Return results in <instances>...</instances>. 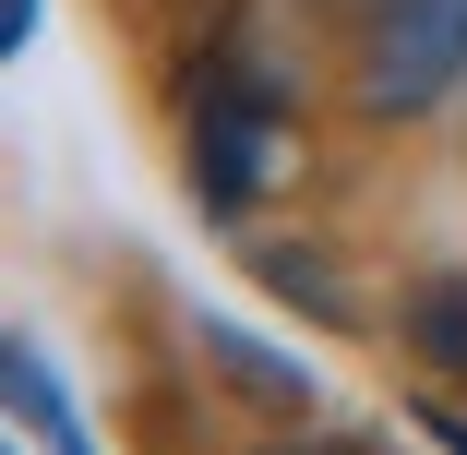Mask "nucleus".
<instances>
[{"instance_id":"1","label":"nucleus","mask_w":467,"mask_h":455,"mask_svg":"<svg viewBox=\"0 0 467 455\" xmlns=\"http://www.w3.org/2000/svg\"><path fill=\"white\" fill-rule=\"evenodd\" d=\"M275 132H288V97H275L252 60H216L204 97H192V204L204 216H240L275 180Z\"/></svg>"},{"instance_id":"2","label":"nucleus","mask_w":467,"mask_h":455,"mask_svg":"<svg viewBox=\"0 0 467 455\" xmlns=\"http://www.w3.org/2000/svg\"><path fill=\"white\" fill-rule=\"evenodd\" d=\"M467 84V0H384L359 36V109L371 120H420Z\"/></svg>"},{"instance_id":"3","label":"nucleus","mask_w":467,"mask_h":455,"mask_svg":"<svg viewBox=\"0 0 467 455\" xmlns=\"http://www.w3.org/2000/svg\"><path fill=\"white\" fill-rule=\"evenodd\" d=\"M0 419H13V431H36L48 455H84V419H72V396L48 384L36 336H13V324H0Z\"/></svg>"},{"instance_id":"4","label":"nucleus","mask_w":467,"mask_h":455,"mask_svg":"<svg viewBox=\"0 0 467 455\" xmlns=\"http://www.w3.org/2000/svg\"><path fill=\"white\" fill-rule=\"evenodd\" d=\"M204 359H216L240 396H264V408H312V372H300V359H275L264 336H240V324H204Z\"/></svg>"},{"instance_id":"5","label":"nucleus","mask_w":467,"mask_h":455,"mask_svg":"<svg viewBox=\"0 0 467 455\" xmlns=\"http://www.w3.org/2000/svg\"><path fill=\"white\" fill-rule=\"evenodd\" d=\"M252 264H264V288H275V300H300V312H324V324H359V312H348V288L324 276V252L275 240V252H252Z\"/></svg>"},{"instance_id":"6","label":"nucleus","mask_w":467,"mask_h":455,"mask_svg":"<svg viewBox=\"0 0 467 455\" xmlns=\"http://www.w3.org/2000/svg\"><path fill=\"white\" fill-rule=\"evenodd\" d=\"M408 336H420L431 372H467V288H455V276H443V288H420V300H408Z\"/></svg>"},{"instance_id":"7","label":"nucleus","mask_w":467,"mask_h":455,"mask_svg":"<svg viewBox=\"0 0 467 455\" xmlns=\"http://www.w3.org/2000/svg\"><path fill=\"white\" fill-rule=\"evenodd\" d=\"M36 13H48V0H0V60H13V48L36 36Z\"/></svg>"}]
</instances>
